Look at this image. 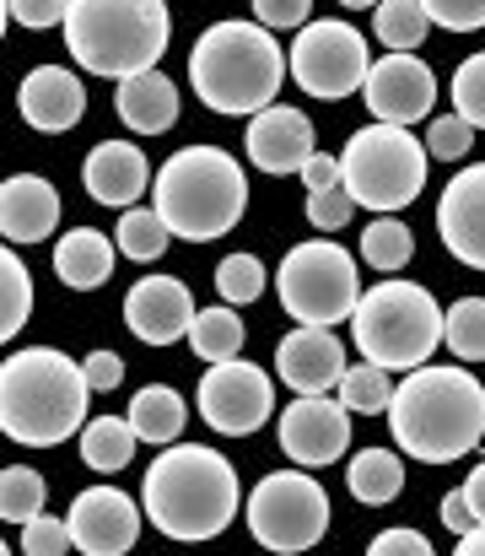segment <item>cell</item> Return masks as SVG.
<instances>
[{
	"label": "cell",
	"instance_id": "cell-48",
	"mask_svg": "<svg viewBox=\"0 0 485 556\" xmlns=\"http://www.w3.org/2000/svg\"><path fill=\"white\" fill-rule=\"evenodd\" d=\"M464 497H470V508H475V519L485 525V459L470 470V481H464Z\"/></svg>",
	"mask_w": 485,
	"mask_h": 556
},
{
	"label": "cell",
	"instance_id": "cell-11",
	"mask_svg": "<svg viewBox=\"0 0 485 556\" xmlns=\"http://www.w3.org/2000/svg\"><path fill=\"white\" fill-rule=\"evenodd\" d=\"M292 60V76L308 98H323V103H340L350 92H361L367 71H372V54H367V38L340 22V16H323V22H308L297 33V43L286 49Z\"/></svg>",
	"mask_w": 485,
	"mask_h": 556
},
{
	"label": "cell",
	"instance_id": "cell-5",
	"mask_svg": "<svg viewBox=\"0 0 485 556\" xmlns=\"http://www.w3.org/2000/svg\"><path fill=\"white\" fill-rule=\"evenodd\" d=\"M152 200H157L162 222L173 227V238L210 243V238H227L243 222L248 174L221 147H183V152H173L162 163V174L152 179Z\"/></svg>",
	"mask_w": 485,
	"mask_h": 556
},
{
	"label": "cell",
	"instance_id": "cell-7",
	"mask_svg": "<svg viewBox=\"0 0 485 556\" xmlns=\"http://www.w3.org/2000/svg\"><path fill=\"white\" fill-rule=\"evenodd\" d=\"M443 319L448 314L437 308V298L421 281L388 276L372 292H361V303L350 314V336L367 363H383L388 372H410L443 346Z\"/></svg>",
	"mask_w": 485,
	"mask_h": 556
},
{
	"label": "cell",
	"instance_id": "cell-8",
	"mask_svg": "<svg viewBox=\"0 0 485 556\" xmlns=\"http://www.w3.org/2000/svg\"><path fill=\"white\" fill-rule=\"evenodd\" d=\"M426 141L410 136L405 125H383L372 119L367 130H356L340 152L345 163V189L356 194L361 211H405L421 189H426Z\"/></svg>",
	"mask_w": 485,
	"mask_h": 556
},
{
	"label": "cell",
	"instance_id": "cell-30",
	"mask_svg": "<svg viewBox=\"0 0 485 556\" xmlns=\"http://www.w3.org/2000/svg\"><path fill=\"white\" fill-rule=\"evenodd\" d=\"M410 254H416V238H410L405 222H394V211H383L378 222H367V232H361V265H372L378 276H394V270L410 265Z\"/></svg>",
	"mask_w": 485,
	"mask_h": 556
},
{
	"label": "cell",
	"instance_id": "cell-15",
	"mask_svg": "<svg viewBox=\"0 0 485 556\" xmlns=\"http://www.w3.org/2000/svg\"><path fill=\"white\" fill-rule=\"evenodd\" d=\"M65 519H71L76 552L125 556V552H136V541H141L146 508L136 497H125L119 486H87V492H76V503H71Z\"/></svg>",
	"mask_w": 485,
	"mask_h": 556
},
{
	"label": "cell",
	"instance_id": "cell-43",
	"mask_svg": "<svg viewBox=\"0 0 485 556\" xmlns=\"http://www.w3.org/2000/svg\"><path fill=\"white\" fill-rule=\"evenodd\" d=\"M71 0H5V27H65Z\"/></svg>",
	"mask_w": 485,
	"mask_h": 556
},
{
	"label": "cell",
	"instance_id": "cell-36",
	"mask_svg": "<svg viewBox=\"0 0 485 556\" xmlns=\"http://www.w3.org/2000/svg\"><path fill=\"white\" fill-rule=\"evenodd\" d=\"M0 281H5V314H0V336L16 341L27 314H33V281H27V265L16 260V249L0 254Z\"/></svg>",
	"mask_w": 485,
	"mask_h": 556
},
{
	"label": "cell",
	"instance_id": "cell-18",
	"mask_svg": "<svg viewBox=\"0 0 485 556\" xmlns=\"http://www.w3.org/2000/svg\"><path fill=\"white\" fill-rule=\"evenodd\" d=\"M243 147H248V163H254L259 174H303V163L319 152V147H314V119L297 114V109H286V103L259 109V114L248 119Z\"/></svg>",
	"mask_w": 485,
	"mask_h": 556
},
{
	"label": "cell",
	"instance_id": "cell-3",
	"mask_svg": "<svg viewBox=\"0 0 485 556\" xmlns=\"http://www.w3.org/2000/svg\"><path fill=\"white\" fill-rule=\"evenodd\" d=\"M87 368L54 346L11 352L0 368V432L22 448H54L87 427L92 405Z\"/></svg>",
	"mask_w": 485,
	"mask_h": 556
},
{
	"label": "cell",
	"instance_id": "cell-24",
	"mask_svg": "<svg viewBox=\"0 0 485 556\" xmlns=\"http://www.w3.org/2000/svg\"><path fill=\"white\" fill-rule=\"evenodd\" d=\"M114 254H119V243L103 238L98 227H71V232L54 243V276H60L71 292H98V287L114 276Z\"/></svg>",
	"mask_w": 485,
	"mask_h": 556
},
{
	"label": "cell",
	"instance_id": "cell-23",
	"mask_svg": "<svg viewBox=\"0 0 485 556\" xmlns=\"http://www.w3.org/2000/svg\"><path fill=\"white\" fill-rule=\"evenodd\" d=\"M114 114H119L125 130H136V136H162V130H173V125H178V87H173V76L157 71V65L125 76L119 92H114Z\"/></svg>",
	"mask_w": 485,
	"mask_h": 556
},
{
	"label": "cell",
	"instance_id": "cell-2",
	"mask_svg": "<svg viewBox=\"0 0 485 556\" xmlns=\"http://www.w3.org/2000/svg\"><path fill=\"white\" fill-rule=\"evenodd\" d=\"M141 508H146V525H157L167 541L194 546V541H216L238 519L243 486L221 448L167 443L141 481Z\"/></svg>",
	"mask_w": 485,
	"mask_h": 556
},
{
	"label": "cell",
	"instance_id": "cell-27",
	"mask_svg": "<svg viewBox=\"0 0 485 556\" xmlns=\"http://www.w3.org/2000/svg\"><path fill=\"white\" fill-rule=\"evenodd\" d=\"M136 443H141V432L130 427V416H92V421L81 427V459H87V470H98V476L130 470Z\"/></svg>",
	"mask_w": 485,
	"mask_h": 556
},
{
	"label": "cell",
	"instance_id": "cell-44",
	"mask_svg": "<svg viewBox=\"0 0 485 556\" xmlns=\"http://www.w3.org/2000/svg\"><path fill=\"white\" fill-rule=\"evenodd\" d=\"M81 368H87V383H92L98 394H109V389L125 383V357H119V352H87Z\"/></svg>",
	"mask_w": 485,
	"mask_h": 556
},
{
	"label": "cell",
	"instance_id": "cell-1",
	"mask_svg": "<svg viewBox=\"0 0 485 556\" xmlns=\"http://www.w3.org/2000/svg\"><path fill=\"white\" fill-rule=\"evenodd\" d=\"M388 432L399 454L421 465H454L485 443V383L470 368H421L405 372L388 400Z\"/></svg>",
	"mask_w": 485,
	"mask_h": 556
},
{
	"label": "cell",
	"instance_id": "cell-21",
	"mask_svg": "<svg viewBox=\"0 0 485 556\" xmlns=\"http://www.w3.org/2000/svg\"><path fill=\"white\" fill-rule=\"evenodd\" d=\"M81 185L98 205L109 211H130L146 189H152V163L136 141H98L87 152V168H81Z\"/></svg>",
	"mask_w": 485,
	"mask_h": 556
},
{
	"label": "cell",
	"instance_id": "cell-31",
	"mask_svg": "<svg viewBox=\"0 0 485 556\" xmlns=\"http://www.w3.org/2000/svg\"><path fill=\"white\" fill-rule=\"evenodd\" d=\"M167 238H173V227L162 222V211H141V205H130L125 216H119V227H114V243H119V254L125 260H136V265H152L167 254Z\"/></svg>",
	"mask_w": 485,
	"mask_h": 556
},
{
	"label": "cell",
	"instance_id": "cell-33",
	"mask_svg": "<svg viewBox=\"0 0 485 556\" xmlns=\"http://www.w3.org/2000/svg\"><path fill=\"white\" fill-rule=\"evenodd\" d=\"M443 346L459 363H485V298H459L443 319Z\"/></svg>",
	"mask_w": 485,
	"mask_h": 556
},
{
	"label": "cell",
	"instance_id": "cell-42",
	"mask_svg": "<svg viewBox=\"0 0 485 556\" xmlns=\"http://www.w3.org/2000/svg\"><path fill=\"white\" fill-rule=\"evenodd\" d=\"M254 22H265L270 33H303L314 22V0H248Z\"/></svg>",
	"mask_w": 485,
	"mask_h": 556
},
{
	"label": "cell",
	"instance_id": "cell-32",
	"mask_svg": "<svg viewBox=\"0 0 485 556\" xmlns=\"http://www.w3.org/2000/svg\"><path fill=\"white\" fill-rule=\"evenodd\" d=\"M43 497H49V481L27 465H5L0 470V519L5 525H27L43 514Z\"/></svg>",
	"mask_w": 485,
	"mask_h": 556
},
{
	"label": "cell",
	"instance_id": "cell-28",
	"mask_svg": "<svg viewBox=\"0 0 485 556\" xmlns=\"http://www.w3.org/2000/svg\"><path fill=\"white\" fill-rule=\"evenodd\" d=\"M189 352L200 363H232L243 352V319H238V308L232 303L227 308H200L194 325H189Z\"/></svg>",
	"mask_w": 485,
	"mask_h": 556
},
{
	"label": "cell",
	"instance_id": "cell-46",
	"mask_svg": "<svg viewBox=\"0 0 485 556\" xmlns=\"http://www.w3.org/2000/svg\"><path fill=\"white\" fill-rule=\"evenodd\" d=\"M303 185H308V194L314 189H334V185H345V163L340 157H329V152H314L308 163H303V174H297Z\"/></svg>",
	"mask_w": 485,
	"mask_h": 556
},
{
	"label": "cell",
	"instance_id": "cell-47",
	"mask_svg": "<svg viewBox=\"0 0 485 556\" xmlns=\"http://www.w3.org/2000/svg\"><path fill=\"white\" fill-rule=\"evenodd\" d=\"M443 525H448L454 535H470V530L481 525V519H475V508H470V497H464V486L443 497Z\"/></svg>",
	"mask_w": 485,
	"mask_h": 556
},
{
	"label": "cell",
	"instance_id": "cell-10",
	"mask_svg": "<svg viewBox=\"0 0 485 556\" xmlns=\"http://www.w3.org/2000/svg\"><path fill=\"white\" fill-rule=\"evenodd\" d=\"M248 535L276 556L314 552L329 535V492L308 476V465L297 470H270L265 481H254V497L243 503Z\"/></svg>",
	"mask_w": 485,
	"mask_h": 556
},
{
	"label": "cell",
	"instance_id": "cell-22",
	"mask_svg": "<svg viewBox=\"0 0 485 556\" xmlns=\"http://www.w3.org/2000/svg\"><path fill=\"white\" fill-rule=\"evenodd\" d=\"M60 227V189L38 174H11L0 185V232L5 243H43Z\"/></svg>",
	"mask_w": 485,
	"mask_h": 556
},
{
	"label": "cell",
	"instance_id": "cell-40",
	"mask_svg": "<svg viewBox=\"0 0 485 556\" xmlns=\"http://www.w3.org/2000/svg\"><path fill=\"white\" fill-rule=\"evenodd\" d=\"M356 211H361V205H356V194L345 185L314 189V194H308V222H314L319 232H340L345 222H356Z\"/></svg>",
	"mask_w": 485,
	"mask_h": 556
},
{
	"label": "cell",
	"instance_id": "cell-39",
	"mask_svg": "<svg viewBox=\"0 0 485 556\" xmlns=\"http://www.w3.org/2000/svg\"><path fill=\"white\" fill-rule=\"evenodd\" d=\"M22 552H27V556H65V552H76L71 519H54V514L27 519V525H22Z\"/></svg>",
	"mask_w": 485,
	"mask_h": 556
},
{
	"label": "cell",
	"instance_id": "cell-49",
	"mask_svg": "<svg viewBox=\"0 0 485 556\" xmlns=\"http://www.w3.org/2000/svg\"><path fill=\"white\" fill-rule=\"evenodd\" d=\"M459 556H485V525H475L470 535H459Z\"/></svg>",
	"mask_w": 485,
	"mask_h": 556
},
{
	"label": "cell",
	"instance_id": "cell-19",
	"mask_svg": "<svg viewBox=\"0 0 485 556\" xmlns=\"http://www.w3.org/2000/svg\"><path fill=\"white\" fill-rule=\"evenodd\" d=\"M16 109H22V119H27L33 130L65 136V130H76V125L87 119V87H81V76L65 71V65H38V71L22 76Z\"/></svg>",
	"mask_w": 485,
	"mask_h": 556
},
{
	"label": "cell",
	"instance_id": "cell-14",
	"mask_svg": "<svg viewBox=\"0 0 485 556\" xmlns=\"http://www.w3.org/2000/svg\"><path fill=\"white\" fill-rule=\"evenodd\" d=\"M361 103L372 109V119L383 125H416L432 114L437 103V76L426 60H416L410 49H388L383 60H372L367 81H361Z\"/></svg>",
	"mask_w": 485,
	"mask_h": 556
},
{
	"label": "cell",
	"instance_id": "cell-16",
	"mask_svg": "<svg viewBox=\"0 0 485 556\" xmlns=\"http://www.w3.org/2000/svg\"><path fill=\"white\" fill-rule=\"evenodd\" d=\"M194 292L178 281V276H141L125 298V325L136 341L146 346H173V341H189V325H194Z\"/></svg>",
	"mask_w": 485,
	"mask_h": 556
},
{
	"label": "cell",
	"instance_id": "cell-17",
	"mask_svg": "<svg viewBox=\"0 0 485 556\" xmlns=\"http://www.w3.org/2000/svg\"><path fill=\"white\" fill-rule=\"evenodd\" d=\"M437 232L459 265L485 270V163H470L459 179H448L437 200Z\"/></svg>",
	"mask_w": 485,
	"mask_h": 556
},
{
	"label": "cell",
	"instance_id": "cell-20",
	"mask_svg": "<svg viewBox=\"0 0 485 556\" xmlns=\"http://www.w3.org/2000/svg\"><path fill=\"white\" fill-rule=\"evenodd\" d=\"M345 368H350V363H345V346L334 341L329 325H297V330L276 346V372H281V383L297 389V394H329V389H340Z\"/></svg>",
	"mask_w": 485,
	"mask_h": 556
},
{
	"label": "cell",
	"instance_id": "cell-25",
	"mask_svg": "<svg viewBox=\"0 0 485 556\" xmlns=\"http://www.w3.org/2000/svg\"><path fill=\"white\" fill-rule=\"evenodd\" d=\"M345 486H350L356 503L383 508V503H394V497L405 492V459H399L394 448H361V454H350V465H345Z\"/></svg>",
	"mask_w": 485,
	"mask_h": 556
},
{
	"label": "cell",
	"instance_id": "cell-34",
	"mask_svg": "<svg viewBox=\"0 0 485 556\" xmlns=\"http://www.w3.org/2000/svg\"><path fill=\"white\" fill-rule=\"evenodd\" d=\"M340 400L356 410V416H383L388 400H394V383H388V368L383 363H356L340 378Z\"/></svg>",
	"mask_w": 485,
	"mask_h": 556
},
{
	"label": "cell",
	"instance_id": "cell-26",
	"mask_svg": "<svg viewBox=\"0 0 485 556\" xmlns=\"http://www.w3.org/2000/svg\"><path fill=\"white\" fill-rule=\"evenodd\" d=\"M183 421H189V405L173 383H146L136 400H130V427L141 432V443H178L183 438Z\"/></svg>",
	"mask_w": 485,
	"mask_h": 556
},
{
	"label": "cell",
	"instance_id": "cell-35",
	"mask_svg": "<svg viewBox=\"0 0 485 556\" xmlns=\"http://www.w3.org/2000/svg\"><path fill=\"white\" fill-rule=\"evenodd\" d=\"M216 292H221V303H232V308L259 303V292H265V260H259V254H227V260L216 265Z\"/></svg>",
	"mask_w": 485,
	"mask_h": 556
},
{
	"label": "cell",
	"instance_id": "cell-50",
	"mask_svg": "<svg viewBox=\"0 0 485 556\" xmlns=\"http://www.w3.org/2000/svg\"><path fill=\"white\" fill-rule=\"evenodd\" d=\"M340 5H356L361 11V5H378V0H340Z\"/></svg>",
	"mask_w": 485,
	"mask_h": 556
},
{
	"label": "cell",
	"instance_id": "cell-45",
	"mask_svg": "<svg viewBox=\"0 0 485 556\" xmlns=\"http://www.w3.org/2000/svg\"><path fill=\"white\" fill-rule=\"evenodd\" d=\"M367 552L372 556H432V541L421 530H383Z\"/></svg>",
	"mask_w": 485,
	"mask_h": 556
},
{
	"label": "cell",
	"instance_id": "cell-41",
	"mask_svg": "<svg viewBox=\"0 0 485 556\" xmlns=\"http://www.w3.org/2000/svg\"><path fill=\"white\" fill-rule=\"evenodd\" d=\"M432 27L443 33H481L485 27V0H421Z\"/></svg>",
	"mask_w": 485,
	"mask_h": 556
},
{
	"label": "cell",
	"instance_id": "cell-29",
	"mask_svg": "<svg viewBox=\"0 0 485 556\" xmlns=\"http://www.w3.org/2000/svg\"><path fill=\"white\" fill-rule=\"evenodd\" d=\"M372 33H378L383 49H410L416 54L432 33V16H426L421 0H378L372 5Z\"/></svg>",
	"mask_w": 485,
	"mask_h": 556
},
{
	"label": "cell",
	"instance_id": "cell-4",
	"mask_svg": "<svg viewBox=\"0 0 485 556\" xmlns=\"http://www.w3.org/2000/svg\"><path fill=\"white\" fill-rule=\"evenodd\" d=\"M292 76L286 49L265 22H216L189 49V87L216 114H259L276 103L281 81Z\"/></svg>",
	"mask_w": 485,
	"mask_h": 556
},
{
	"label": "cell",
	"instance_id": "cell-13",
	"mask_svg": "<svg viewBox=\"0 0 485 556\" xmlns=\"http://www.w3.org/2000/svg\"><path fill=\"white\" fill-rule=\"evenodd\" d=\"M350 405L334 400V394H297L281 421H276V438L286 448V459L319 470V465H334L345 448H350Z\"/></svg>",
	"mask_w": 485,
	"mask_h": 556
},
{
	"label": "cell",
	"instance_id": "cell-9",
	"mask_svg": "<svg viewBox=\"0 0 485 556\" xmlns=\"http://www.w3.org/2000/svg\"><path fill=\"white\" fill-rule=\"evenodd\" d=\"M276 298L297 325H329L334 330L361 303V265L329 238L297 243L276 270Z\"/></svg>",
	"mask_w": 485,
	"mask_h": 556
},
{
	"label": "cell",
	"instance_id": "cell-12",
	"mask_svg": "<svg viewBox=\"0 0 485 556\" xmlns=\"http://www.w3.org/2000/svg\"><path fill=\"white\" fill-rule=\"evenodd\" d=\"M194 394H200L194 405H200L205 427L221 432V438H248V432H259L276 416V383H270V372L243 363V357L205 363V378H200Z\"/></svg>",
	"mask_w": 485,
	"mask_h": 556
},
{
	"label": "cell",
	"instance_id": "cell-37",
	"mask_svg": "<svg viewBox=\"0 0 485 556\" xmlns=\"http://www.w3.org/2000/svg\"><path fill=\"white\" fill-rule=\"evenodd\" d=\"M470 147H475V125H470L459 109L426 125V152H432L437 163H459V157H470Z\"/></svg>",
	"mask_w": 485,
	"mask_h": 556
},
{
	"label": "cell",
	"instance_id": "cell-38",
	"mask_svg": "<svg viewBox=\"0 0 485 556\" xmlns=\"http://www.w3.org/2000/svg\"><path fill=\"white\" fill-rule=\"evenodd\" d=\"M454 109H459L475 130H485V49L470 54V60L454 71Z\"/></svg>",
	"mask_w": 485,
	"mask_h": 556
},
{
	"label": "cell",
	"instance_id": "cell-6",
	"mask_svg": "<svg viewBox=\"0 0 485 556\" xmlns=\"http://www.w3.org/2000/svg\"><path fill=\"white\" fill-rule=\"evenodd\" d=\"M173 16L162 0H71L65 11V49L87 76L125 81L152 71L167 54Z\"/></svg>",
	"mask_w": 485,
	"mask_h": 556
}]
</instances>
